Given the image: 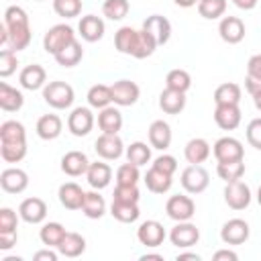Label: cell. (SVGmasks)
I'll return each instance as SVG.
<instances>
[{
    "label": "cell",
    "mask_w": 261,
    "mask_h": 261,
    "mask_svg": "<svg viewBox=\"0 0 261 261\" xmlns=\"http://www.w3.org/2000/svg\"><path fill=\"white\" fill-rule=\"evenodd\" d=\"M27 155V130L18 120H4L0 124V157L6 163H18Z\"/></svg>",
    "instance_id": "obj_1"
},
{
    "label": "cell",
    "mask_w": 261,
    "mask_h": 261,
    "mask_svg": "<svg viewBox=\"0 0 261 261\" xmlns=\"http://www.w3.org/2000/svg\"><path fill=\"white\" fill-rule=\"evenodd\" d=\"M2 24H4L6 37H8L6 47H10L16 53L29 47V43H31V22H29V14L22 6H8L4 10V22Z\"/></svg>",
    "instance_id": "obj_2"
},
{
    "label": "cell",
    "mask_w": 261,
    "mask_h": 261,
    "mask_svg": "<svg viewBox=\"0 0 261 261\" xmlns=\"http://www.w3.org/2000/svg\"><path fill=\"white\" fill-rule=\"evenodd\" d=\"M43 100L45 104H49L55 110H65L73 104L75 100V92L67 82L55 80V82H47L43 88Z\"/></svg>",
    "instance_id": "obj_3"
},
{
    "label": "cell",
    "mask_w": 261,
    "mask_h": 261,
    "mask_svg": "<svg viewBox=\"0 0 261 261\" xmlns=\"http://www.w3.org/2000/svg\"><path fill=\"white\" fill-rule=\"evenodd\" d=\"M73 39H75L73 29H71L69 24H65V22H59V24H53V27L45 33V37H43V49H45L47 53H51V55H57V53H59L65 45H69Z\"/></svg>",
    "instance_id": "obj_4"
},
{
    "label": "cell",
    "mask_w": 261,
    "mask_h": 261,
    "mask_svg": "<svg viewBox=\"0 0 261 261\" xmlns=\"http://www.w3.org/2000/svg\"><path fill=\"white\" fill-rule=\"evenodd\" d=\"M179 181H181V188L188 192V194H202L206 188H208V184H210V175H208V171L202 167V165H188L184 171H181V175H179Z\"/></svg>",
    "instance_id": "obj_5"
},
{
    "label": "cell",
    "mask_w": 261,
    "mask_h": 261,
    "mask_svg": "<svg viewBox=\"0 0 261 261\" xmlns=\"http://www.w3.org/2000/svg\"><path fill=\"white\" fill-rule=\"evenodd\" d=\"M165 212L171 220L175 222H184V220H192V216L196 214V204L190 196L186 194H175L169 196L165 202Z\"/></svg>",
    "instance_id": "obj_6"
},
{
    "label": "cell",
    "mask_w": 261,
    "mask_h": 261,
    "mask_svg": "<svg viewBox=\"0 0 261 261\" xmlns=\"http://www.w3.org/2000/svg\"><path fill=\"white\" fill-rule=\"evenodd\" d=\"M251 188L241 181V179H234V181H226L224 186V202L228 208L232 210H245L249 204H251Z\"/></svg>",
    "instance_id": "obj_7"
},
{
    "label": "cell",
    "mask_w": 261,
    "mask_h": 261,
    "mask_svg": "<svg viewBox=\"0 0 261 261\" xmlns=\"http://www.w3.org/2000/svg\"><path fill=\"white\" fill-rule=\"evenodd\" d=\"M165 237H167V232L159 220H145L137 228V239L147 249H157L159 245H163Z\"/></svg>",
    "instance_id": "obj_8"
},
{
    "label": "cell",
    "mask_w": 261,
    "mask_h": 261,
    "mask_svg": "<svg viewBox=\"0 0 261 261\" xmlns=\"http://www.w3.org/2000/svg\"><path fill=\"white\" fill-rule=\"evenodd\" d=\"M249 234H251V226L243 218H230L220 228V239L224 245H243L247 243Z\"/></svg>",
    "instance_id": "obj_9"
},
{
    "label": "cell",
    "mask_w": 261,
    "mask_h": 261,
    "mask_svg": "<svg viewBox=\"0 0 261 261\" xmlns=\"http://www.w3.org/2000/svg\"><path fill=\"white\" fill-rule=\"evenodd\" d=\"M169 241L171 245H175L177 249H190L194 245H198L200 241V230L196 224H192L190 220L177 222L171 230H169Z\"/></svg>",
    "instance_id": "obj_10"
},
{
    "label": "cell",
    "mask_w": 261,
    "mask_h": 261,
    "mask_svg": "<svg viewBox=\"0 0 261 261\" xmlns=\"http://www.w3.org/2000/svg\"><path fill=\"white\" fill-rule=\"evenodd\" d=\"M67 128L73 137H86L94 128V114L86 106H77L67 116Z\"/></svg>",
    "instance_id": "obj_11"
},
{
    "label": "cell",
    "mask_w": 261,
    "mask_h": 261,
    "mask_svg": "<svg viewBox=\"0 0 261 261\" xmlns=\"http://www.w3.org/2000/svg\"><path fill=\"white\" fill-rule=\"evenodd\" d=\"M94 151L98 153V157H102L104 161H114L118 159L122 153H124V145H122V139L118 135H108V133H102L96 143H94Z\"/></svg>",
    "instance_id": "obj_12"
},
{
    "label": "cell",
    "mask_w": 261,
    "mask_h": 261,
    "mask_svg": "<svg viewBox=\"0 0 261 261\" xmlns=\"http://www.w3.org/2000/svg\"><path fill=\"white\" fill-rule=\"evenodd\" d=\"M212 153H214L216 161H237V159L245 157L243 143L234 137H220L212 145Z\"/></svg>",
    "instance_id": "obj_13"
},
{
    "label": "cell",
    "mask_w": 261,
    "mask_h": 261,
    "mask_svg": "<svg viewBox=\"0 0 261 261\" xmlns=\"http://www.w3.org/2000/svg\"><path fill=\"white\" fill-rule=\"evenodd\" d=\"M110 90H112V102L116 106H133L141 96V88L130 80H118L110 86Z\"/></svg>",
    "instance_id": "obj_14"
},
{
    "label": "cell",
    "mask_w": 261,
    "mask_h": 261,
    "mask_svg": "<svg viewBox=\"0 0 261 261\" xmlns=\"http://www.w3.org/2000/svg\"><path fill=\"white\" fill-rule=\"evenodd\" d=\"M0 186L6 194H22L29 188V175L20 167H6L0 173Z\"/></svg>",
    "instance_id": "obj_15"
},
{
    "label": "cell",
    "mask_w": 261,
    "mask_h": 261,
    "mask_svg": "<svg viewBox=\"0 0 261 261\" xmlns=\"http://www.w3.org/2000/svg\"><path fill=\"white\" fill-rule=\"evenodd\" d=\"M18 214L29 224H41L47 218V204H45V200H41L37 196L24 198L18 206Z\"/></svg>",
    "instance_id": "obj_16"
},
{
    "label": "cell",
    "mask_w": 261,
    "mask_h": 261,
    "mask_svg": "<svg viewBox=\"0 0 261 261\" xmlns=\"http://www.w3.org/2000/svg\"><path fill=\"white\" fill-rule=\"evenodd\" d=\"M218 35L224 43L237 45L245 39V22L239 16H222L218 22Z\"/></svg>",
    "instance_id": "obj_17"
},
{
    "label": "cell",
    "mask_w": 261,
    "mask_h": 261,
    "mask_svg": "<svg viewBox=\"0 0 261 261\" xmlns=\"http://www.w3.org/2000/svg\"><path fill=\"white\" fill-rule=\"evenodd\" d=\"M241 108L239 104H216L214 108V122L222 130H234L241 124Z\"/></svg>",
    "instance_id": "obj_18"
},
{
    "label": "cell",
    "mask_w": 261,
    "mask_h": 261,
    "mask_svg": "<svg viewBox=\"0 0 261 261\" xmlns=\"http://www.w3.org/2000/svg\"><path fill=\"white\" fill-rule=\"evenodd\" d=\"M90 167V159L84 151H67L63 157H61V171L69 177H80V175H86Z\"/></svg>",
    "instance_id": "obj_19"
},
{
    "label": "cell",
    "mask_w": 261,
    "mask_h": 261,
    "mask_svg": "<svg viewBox=\"0 0 261 261\" xmlns=\"http://www.w3.org/2000/svg\"><path fill=\"white\" fill-rule=\"evenodd\" d=\"M77 31H80V35H82L84 41L96 43V41H100V39L104 37L106 27H104V20H102L100 16H96V14H86V16L80 18Z\"/></svg>",
    "instance_id": "obj_20"
},
{
    "label": "cell",
    "mask_w": 261,
    "mask_h": 261,
    "mask_svg": "<svg viewBox=\"0 0 261 261\" xmlns=\"http://www.w3.org/2000/svg\"><path fill=\"white\" fill-rule=\"evenodd\" d=\"M143 29L153 35L157 45H165L171 37V22L161 14H151L143 20Z\"/></svg>",
    "instance_id": "obj_21"
},
{
    "label": "cell",
    "mask_w": 261,
    "mask_h": 261,
    "mask_svg": "<svg viewBox=\"0 0 261 261\" xmlns=\"http://www.w3.org/2000/svg\"><path fill=\"white\" fill-rule=\"evenodd\" d=\"M57 196H59V202H61L63 208H67V210H82L86 192L75 181H65V184L59 186Z\"/></svg>",
    "instance_id": "obj_22"
},
{
    "label": "cell",
    "mask_w": 261,
    "mask_h": 261,
    "mask_svg": "<svg viewBox=\"0 0 261 261\" xmlns=\"http://www.w3.org/2000/svg\"><path fill=\"white\" fill-rule=\"evenodd\" d=\"M18 82H20V86L24 88V90H41V88H45V84H47V71H45V67L43 65H39V63H33V65H27V67H22V71H20V75H18Z\"/></svg>",
    "instance_id": "obj_23"
},
{
    "label": "cell",
    "mask_w": 261,
    "mask_h": 261,
    "mask_svg": "<svg viewBox=\"0 0 261 261\" xmlns=\"http://www.w3.org/2000/svg\"><path fill=\"white\" fill-rule=\"evenodd\" d=\"M210 143L206 141V139H202V137H194V139H190L188 143H186V147H184V157H186V161L188 163H192V165H200V163H204L208 157H210Z\"/></svg>",
    "instance_id": "obj_24"
},
{
    "label": "cell",
    "mask_w": 261,
    "mask_h": 261,
    "mask_svg": "<svg viewBox=\"0 0 261 261\" xmlns=\"http://www.w3.org/2000/svg\"><path fill=\"white\" fill-rule=\"evenodd\" d=\"M149 145L157 151H165L171 145V126L165 120H153L149 126Z\"/></svg>",
    "instance_id": "obj_25"
},
{
    "label": "cell",
    "mask_w": 261,
    "mask_h": 261,
    "mask_svg": "<svg viewBox=\"0 0 261 261\" xmlns=\"http://www.w3.org/2000/svg\"><path fill=\"white\" fill-rule=\"evenodd\" d=\"M35 130H37L39 139H43V141H53V139H57V137L61 135L63 122H61V118H59L57 114H43V116H39Z\"/></svg>",
    "instance_id": "obj_26"
},
{
    "label": "cell",
    "mask_w": 261,
    "mask_h": 261,
    "mask_svg": "<svg viewBox=\"0 0 261 261\" xmlns=\"http://www.w3.org/2000/svg\"><path fill=\"white\" fill-rule=\"evenodd\" d=\"M86 179L94 190H104L112 179V169L104 161H94L86 171Z\"/></svg>",
    "instance_id": "obj_27"
},
{
    "label": "cell",
    "mask_w": 261,
    "mask_h": 261,
    "mask_svg": "<svg viewBox=\"0 0 261 261\" xmlns=\"http://www.w3.org/2000/svg\"><path fill=\"white\" fill-rule=\"evenodd\" d=\"M159 108L165 114H179L186 108V92H177V90L165 88L159 94Z\"/></svg>",
    "instance_id": "obj_28"
},
{
    "label": "cell",
    "mask_w": 261,
    "mask_h": 261,
    "mask_svg": "<svg viewBox=\"0 0 261 261\" xmlns=\"http://www.w3.org/2000/svg\"><path fill=\"white\" fill-rule=\"evenodd\" d=\"M98 126L102 133L108 135H118V130L122 128V114L116 106H106L98 112Z\"/></svg>",
    "instance_id": "obj_29"
},
{
    "label": "cell",
    "mask_w": 261,
    "mask_h": 261,
    "mask_svg": "<svg viewBox=\"0 0 261 261\" xmlns=\"http://www.w3.org/2000/svg\"><path fill=\"white\" fill-rule=\"evenodd\" d=\"M143 181H145V186H147L149 192H153V194H165V192H169V188L173 184V175H169V173H165V171H161V169H157V167L151 165V169L145 173V179Z\"/></svg>",
    "instance_id": "obj_30"
},
{
    "label": "cell",
    "mask_w": 261,
    "mask_h": 261,
    "mask_svg": "<svg viewBox=\"0 0 261 261\" xmlns=\"http://www.w3.org/2000/svg\"><path fill=\"white\" fill-rule=\"evenodd\" d=\"M24 104V96L20 90L8 86L6 82H0V108L4 112H16Z\"/></svg>",
    "instance_id": "obj_31"
},
{
    "label": "cell",
    "mask_w": 261,
    "mask_h": 261,
    "mask_svg": "<svg viewBox=\"0 0 261 261\" xmlns=\"http://www.w3.org/2000/svg\"><path fill=\"white\" fill-rule=\"evenodd\" d=\"M57 251H59V255H63L67 259H75V257H80L86 251V239L80 232H69L67 230L63 241L59 243Z\"/></svg>",
    "instance_id": "obj_32"
},
{
    "label": "cell",
    "mask_w": 261,
    "mask_h": 261,
    "mask_svg": "<svg viewBox=\"0 0 261 261\" xmlns=\"http://www.w3.org/2000/svg\"><path fill=\"white\" fill-rule=\"evenodd\" d=\"M82 212L86 218H92V220H98L106 214V200L104 196L98 194V190H92V192H86V198H84V204H82Z\"/></svg>",
    "instance_id": "obj_33"
},
{
    "label": "cell",
    "mask_w": 261,
    "mask_h": 261,
    "mask_svg": "<svg viewBox=\"0 0 261 261\" xmlns=\"http://www.w3.org/2000/svg\"><path fill=\"white\" fill-rule=\"evenodd\" d=\"M65 232H67V230H65V226H63L61 222H45V224L41 226V230H39V239H41V243H43L45 247L57 249L59 243L63 241Z\"/></svg>",
    "instance_id": "obj_34"
},
{
    "label": "cell",
    "mask_w": 261,
    "mask_h": 261,
    "mask_svg": "<svg viewBox=\"0 0 261 261\" xmlns=\"http://www.w3.org/2000/svg\"><path fill=\"white\" fill-rule=\"evenodd\" d=\"M137 33H139V31L133 29V27H120V29L114 33V47H116V51L133 57L135 43H137Z\"/></svg>",
    "instance_id": "obj_35"
},
{
    "label": "cell",
    "mask_w": 261,
    "mask_h": 261,
    "mask_svg": "<svg viewBox=\"0 0 261 261\" xmlns=\"http://www.w3.org/2000/svg\"><path fill=\"white\" fill-rule=\"evenodd\" d=\"M55 57V61L61 65V67H73V65H77L80 61H82V57H84V49H82V45L77 43V39H73L69 45H65L57 55H53Z\"/></svg>",
    "instance_id": "obj_36"
},
{
    "label": "cell",
    "mask_w": 261,
    "mask_h": 261,
    "mask_svg": "<svg viewBox=\"0 0 261 261\" xmlns=\"http://www.w3.org/2000/svg\"><path fill=\"white\" fill-rule=\"evenodd\" d=\"M88 104H90V108H96V110H102V108H106V106H110V102H112V90H110V86H106V84H94L90 90H88Z\"/></svg>",
    "instance_id": "obj_37"
},
{
    "label": "cell",
    "mask_w": 261,
    "mask_h": 261,
    "mask_svg": "<svg viewBox=\"0 0 261 261\" xmlns=\"http://www.w3.org/2000/svg\"><path fill=\"white\" fill-rule=\"evenodd\" d=\"M110 214H112V218H116L118 222L130 224V222H135V220L141 216V210H139V204H128V202H116V200H112V204H110Z\"/></svg>",
    "instance_id": "obj_38"
},
{
    "label": "cell",
    "mask_w": 261,
    "mask_h": 261,
    "mask_svg": "<svg viewBox=\"0 0 261 261\" xmlns=\"http://www.w3.org/2000/svg\"><path fill=\"white\" fill-rule=\"evenodd\" d=\"M241 86L234 82H224L214 90V104H239L241 102Z\"/></svg>",
    "instance_id": "obj_39"
},
{
    "label": "cell",
    "mask_w": 261,
    "mask_h": 261,
    "mask_svg": "<svg viewBox=\"0 0 261 261\" xmlns=\"http://www.w3.org/2000/svg\"><path fill=\"white\" fill-rule=\"evenodd\" d=\"M157 47H159V45H157V41L153 39V35H151V33H147V31L141 27V29H139V33H137V43H135L133 57H135V59H145V57L153 55Z\"/></svg>",
    "instance_id": "obj_40"
},
{
    "label": "cell",
    "mask_w": 261,
    "mask_h": 261,
    "mask_svg": "<svg viewBox=\"0 0 261 261\" xmlns=\"http://www.w3.org/2000/svg\"><path fill=\"white\" fill-rule=\"evenodd\" d=\"M124 155H126V161L143 167V165H147L151 161V147L147 143H143V141H135L124 149Z\"/></svg>",
    "instance_id": "obj_41"
},
{
    "label": "cell",
    "mask_w": 261,
    "mask_h": 261,
    "mask_svg": "<svg viewBox=\"0 0 261 261\" xmlns=\"http://www.w3.org/2000/svg\"><path fill=\"white\" fill-rule=\"evenodd\" d=\"M216 173L222 181H234L241 179L245 173V161L237 159V161H218L216 165Z\"/></svg>",
    "instance_id": "obj_42"
},
{
    "label": "cell",
    "mask_w": 261,
    "mask_h": 261,
    "mask_svg": "<svg viewBox=\"0 0 261 261\" xmlns=\"http://www.w3.org/2000/svg\"><path fill=\"white\" fill-rule=\"evenodd\" d=\"M165 88H171V90H177V92H188L192 88V75L186 71V69H169L167 75H165Z\"/></svg>",
    "instance_id": "obj_43"
},
{
    "label": "cell",
    "mask_w": 261,
    "mask_h": 261,
    "mask_svg": "<svg viewBox=\"0 0 261 261\" xmlns=\"http://www.w3.org/2000/svg\"><path fill=\"white\" fill-rule=\"evenodd\" d=\"M226 12V0H200L198 14L206 20H216Z\"/></svg>",
    "instance_id": "obj_44"
},
{
    "label": "cell",
    "mask_w": 261,
    "mask_h": 261,
    "mask_svg": "<svg viewBox=\"0 0 261 261\" xmlns=\"http://www.w3.org/2000/svg\"><path fill=\"white\" fill-rule=\"evenodd\" d=\"M130 6L128 0H104L102 2V14L110 20H122L128 14Z\"/></svg>",
    "instance_id": "obj_45"
},
{
    "label": "cell",
    "mask_w": 261,
    "mask_h": 261,
    "mask_svg": "<svg viewBox=\"0 0 261 261\" xmlns=\"http://www.w3.org/2000/svg\"><path fill=\"white\" fill-rule=\"evenodd\" d=\"M141 179V171H139V165L126 161L122 165H118L116 169V184H122V186H137Z\"/></svg>",
    "instance_id": "obj_46"
},
{
    "label": "cell",
    "mask_w": 261,
    "mask_h": 261,
    "mask_svg": "<svg viewBox=\"0 0 261 261\" xmlns=\"http://www.w3.org/2000/svg\"><path fill=\"white\" fill-rule=\"evenodd\" d=\"M53 10L61 18H75L82 12V0H53Z\"/></svg>",
    "instance_id": "obj_47"
},
{
    "label": "cell",
    "mask_w": 261,
    "mask_h": 261,
    "mask_svg": "<svg viewBox=\"0 0 261 261\" xmlns=\"http://www.w3.org/2000/svg\"><path fill=\"white\" fill-rule=\"evenodd\" d=\"M18 59H16V51H12L10 47H2L0 51V77H8L16 71Z\"/></svg>",
    "instance_id": "obj_48"
},
{
    "label": "cell",
    "mask_w": 261,
    "mask_h": 261,
    "mask_svg": "<svg viewBox=\"0 0 261 261\" xmlns=\"http://www.w3.org/2000/svg\"><path fill=\"white\" fill-rule=\"evenodd\" d=\"M139 198H141V192H139L137 186L116 184L114 194H112V200H116V202H128V204H139Z\"/></svg>",
    "instance_id": "obj_49"
},
{
    "label": "cell",
    "mask_w": 261,
    "mask_h": 261,
    "mask_svg": "<svg viewBox=\"0 0 261 261\" xmlns=\"http://www.w3.org/2000/svg\"><path fill=\"white\" fill-rule=\"evenodd\" d=\"M18 216L12 208H0V232H8V230H16L18 226Z\"/></svg>",
    "instance_id": "obj_50"
},
{
    "label": "cell",
    "mask_w": 261,
    "mask_h": 261,
    "mask_svg": "<svg viewBox=\"0 0 261 261\" xmlns=\"http://www.w3.org/2000/svg\"><path fill=\"white\" fill-rule=\"evenodd\" d=\"M247 143L261 151V118H253L247 124Z\"/></svg>",
    "instance_id": "obj_51"
},
{
    "label": "cell",
    "mask_w": 261,
    "mask_h": 261,
    "mask_svg": "<svg viewBox=\"0 0 261 261\" xmlns=\"http://www.w3.org/2000/svg\"><path fill=\"white\" fill-rule=\"evenodd\" d=\"M151 165L157 167V169H161V171H165V173H169V175H173V173L177 171V159H175L173 155H167V153L155 157Z\"/></svg>",
    "instance_id": "obj_52"
},
{
    "label": "cell",
    "mask_w": 261,
    "mask_h": 261,
    "mask_svg": "<svg viewBox=\"0 0 261 261\" xmlns=\"http://www.w3.org/2000/svg\"><path fill=\"white\" fill-rule=\"evenodd\" d=\"M245 80L261 84V53L249 57V61H247V77Z\"/></svg>",
    "instance_id": "obj_53"
},
{
    "label": "cell",
    "mask_w": 261,
    "mask_h": 261,
    "mask_svg": "<svg viewBox=\"0 0 261 261\" xmlns=\"http://www.w3.org/2000/svg\"><path fill=\"white\" fill-rule=\"evenodd\" d=\"M18 241V232L16 230H8V232H0V249L2 251H10Z\"/></svg>",
    "instance_id": "obj_54"
},
{
    "label": "cell",
    "mask_w": 261,
    "mask_h": 261,
    "mask_svg": "<svg viewBox=\"0 0 261 261\" xmlns=\"http://www.w3.org/2000/svg\"><path fill=\"white\" fill-rule=\"evenodd\" d=\"M57 257H59V251L55 253V251H53V247L41 249V251H37V253L33 255V259H35V261H57Z\"/></svg>",
    "instance_id": "obj_55"
},
{
    "label": "cell",
    "mask_w": 261,
    "mask_h": 261,
    "mask_svg": "<svg viewBox=\"0 0 261 261\" xmlns=\"http://www.w3.org/2000/svg\"><path fill=\"white\" fill-rule=\"evenodd\" d=\"M212 259H214V261H237L239 255H237L234 251H230V249H220V251H216V253L212 255Z\"/></svg>",
    "instance_id": "obj_56"
},
{
    "label": "cell",
    "mask_w": 261,
    "mask_h": 261,
    "mask_svg": "<svg viewBox=\"0 0 261 261\" xmlns=\"http://www.w3.org/2000/svg\"><path fill=\"white\" fill-rule=\"evenodd\" d=\"M202 257L194 251H184V253H177L175 255V261H200Z\"/></svg>",
    "instance_id": "obj_57"
},
{
    "label": "cell",
    "mask_w": 261,
    "mask_h": 261,
    "mask_svg": "<svg viewBox=\"0 0 261 261\" xmlns=\"http://www.w3.org/2000/svg\"><path fill=\"white\" fill-rule=\"evenodd\" d=\"M257 2L259 0H232V4L237 8H241V10H253L257 6Z\"/></svg>",
    "instance_id": "obj_58"
},
{
    "label": "cell",
    "mask_w": 261,
    "mask_h": 261,
    "mask_svg": "<svg viewBox=\"0 0 261 261\" xmlns=\"http://www.w3.org/2000/svg\"><path fill=\"white\" fill-rule=\"evenodd\" d=\"M139 259H141V261H151V259H155V261H163V255H159V253H145V255H141Z\"/></svg>",
    "instance_id": "obj_59"
},
{
    "label": "cell",
    "mask_w": 261,
    "mask_h": 261,
    "mask_svg": "<svg viewBox=\"0 0 261 261\" xmlns=\"http://www.w3.org/2000/svg\"><path fill=\"white\" fill-rule=\"evenodd\" d=\"M177 6H181V8H192V6H198V2L200 0H173Z\"/></svg>",
    "instance_id": "obj_60"
},
{
    "label": "cell",
    "mask_w": 261,
    "mask_h": 261,
    "mask_svg": "<svg viewBox=\"0 0 261 261\" xmlns=\"http://www.w3.org/2000/svg\"><path fill=\"white\" fill-rule=\"evenodd\" d=\"M251 98H253V104H255V108L261 112V90H257L255 94H251Z\"/></svg>",
    "instance_id": "obj_61"
},
{
    "label": "cell",
    "mask_w": 261,
    "mask_h": 261,
    "mask_svg": "<svg viewBox=\"0 0 261 261\" xmlns=\"http://www.w3.org/2000/svg\"><path fill=\"white\" fill-rule=\"evenodd\" d=\"M257 202H259V206H261V186H259V190H257Z\"/></svg>",
    "instance_id": "obj_62"
},
{
    "label": "cell",
    "mask_w": 261,
    "mask_h": 261,
    "mask_svg": "<svg viewBox=\"0 0 261 261\" xmlns=\"http://www.w3.org/2000/svg\"><path fill=\"white\" fill-rule=\"evenodd\" d=\"M37 2H43V0H37Z\"/></svg>",
    "instance_id": "obj_63"
}]
</instances>
